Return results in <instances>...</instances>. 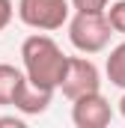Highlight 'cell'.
Listing matches in <instances>:
<instances>
[{
	"label": "cell",
	"instance_id": "6da1fadb",
	"mask_svg": "<svg viewBox=\"0 0 125 128\" xmlns=\"http://www.w3.org/2000/svg\"><path fill=\"white\" fill-rule=\"evenodd\" d=\"M21 63H24V72H27V80L36 90L54 92V90H60L68 57L62 54V48L51 36L33 33L21 42Z\"/></svg>",
	"mask_w": 125,
	"mask_h": 128
},
{
	"label": "cell",
	"instance_id": "7a4b0ae2",
	"mask_svg": "<svg viewBox=\"0 0 125 128\" xmlns=\"http://www.w3.org/2000/svg\"><path fill=\"white\" fill-rule=\"evenodd\" d=\"M113 27L104 12H74L68 18V42L80 54H98L110 45Z\"/></svg>",
	"mask_w": 125,
	"mask_h": 128
},
{
	"label": "cell",
	"instance_id": "3957f363",
	"mask_svg": "<svg viewBox=\"0 0 125 128\" xmlns=\"http://www.w3.org/2000/svg\"><path fill=\"white\" fill-rule=\"evenodd\" d=\"M72 0H18V18L33 30L51 33L68 24Z\"/></svg>",
	"mask_w": 125,
	"mask_h": 128
},
{
	"label": "cell",
	"instance_id": "277c9868",
	"mask_svg": "<svg viewBox=\"0 0 125 128\" xmlns=\"http://www.w3.org/2000/svg\"><path fill=\"white\" fill-rule=\"evenodd\" d=\"M101 90V72L90 57H68L66 74L60 80V92L68 101L86 96V92H98Z\"/></svg>",
	"mask_w": 125,
	"mask_h": 128
},
{
	"label": "cell",
	"instance_id": "5b68a950",
	"mask_svg": "<svg viewBox=\"0 0 125 128\" xmlns=\"http://www.w3.org/2000/svg\"><path fill=\"white\" fill-rule=\"evenodd\" d=\"M110 119H113V110H110V101L101 96V90L72 101V122L78 128H104L110 125Z\"/></svg>",
	"mask_w": 125,
	"mask_h": 128
},
{
	"label": "cell",
	"instance_id": "8992f818",
	"mask_svg": "<svg viewBox=\"0 0 125 128\" xmlns=\"http://www.w3.org/2000/svg\"><path fill=\"white\" fill-rule=\"evenodd\" d=\"M27 90H30L27 72L9 63H0V107H18Z\"/></svg>",
	"mask_w": 125,
	"mask_h": 128
},
{
	"label": "cell",
	"instance_id": "52a82bcc",
	"mask_svg": "<svg viewBox=\"0 0 125 128\" xmlns=\"http://www.w3.org/2000/svg\"><path fill=\"white\" fill-rule=\"evenodd\" d=\"M104 72H107V80H110L113 86L125 90V42H119V45L110 51V57H107V63H104Z\"/></svg>",
	"mask_w": 125,
	"mask_h": 128
},
{
	"label": "cell",
	"instance_id": "ba28073f",
	"mask_svg": "<svg viewBox=\"0 0 125 128\" xmlns=\"http://www.w3.org/2000/svg\"><path fill=\"white\" fill-rule=\"evenodd\" d=\"M104 15H107V21H110L113 33L125 36V0H116V3H110V6L104 9Z\"/></svg>",
	"mask_w": 125,
	"mask_h": 128
},
{
	"label": "cell",
	"instance_id": "9c48e42d",
	"mask_svg": "<svg viewBox=\"0 0 125 128\" xmlns=\"http://www.w3.org/2000/svg\"><path fill=\"white\" fill-rule=\"evenodd\" d=\"M110 6V0H72L74 12H104Z\"/></svg>",
	"mask_w": 125,
	"mask_h": 128
},
{
	"label": "cell",
	"instance_id": "30bf717a",
	"mask_svg": "<svg viewBox=\"0 0 125 128\" xmlns=\"http://www.w3.org/2000/svg\"><path fill=\"white\" fill-rule=\"evenodd\" d=\"M12 15H15V3H12V0H0V33L9 27Z\"/></svg>",
	"mask_w": 125,
	"mask_h": 128
},
{
	"label": "cell",
	"instance_id": "8fae6325",
	"mask_svg": "<svg viewBox=\"0 0 125 128\" xmlns=\"http://www.w3.org/2000/svg\"><path fill=\"white\" fill-rule=\"evenodd\" d=\"M6 125H12V128H24V119H21V116H0V128H6Z\"/></svg>",
	"mask_w": 125,
	"mask_h": 128
},
{
	"label": "cell",
	"instance_id": "7c38bea8",
	"mask_svg": "<svg viewBox=\"0 0 125 128\" xmlns=\"http://www.w3.org/2000/svg\"><path fill=\"white\" fill-rule=\"evenodd\" d=\"M119 113H122V116H125V96L119 98Z\"/></svg>",
	"mask_w": 125,
	"mask_h": 128
}]
</instances>
